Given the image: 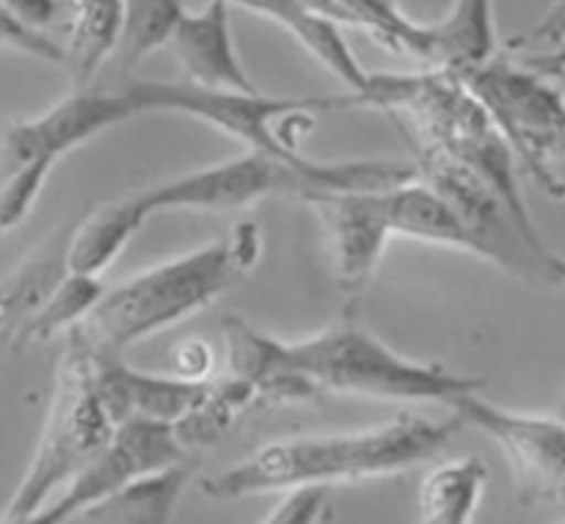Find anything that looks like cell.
I'll return each mask as SVG.
<instances>
[{
  "instance_id": "1",
  "label": "cell",
  "mask_w": 565,
  "mask_h": 524,
  "mask_svg": "<svg viewBox=\"0 0 565 524\" xmlns=\"http://www.w3.org/2000/svg\"><path fill=\"white\" fill-rule=\"evenodd\" d=\"M230 373L259 381L290 373L315 386L320 397H379V400L452 403L486 389V378L456 375L441 364L414 362L392 351L356 320L345 318L301 342H281L241 318L224 320Z\"/></svg>"
},
{
  "instance_id": "2",
  "label": "cell",
  "mask_w": 565,
  "mask_h": 524,
  "mask_svg": "<svg viewBox=\"0 0 565 524\" xmlns=\"http://www.w3.org/2000/svg\"><path fill=\"white\" fill-rule=\"evenodd\" d=\"M463 428L461 417L436 419L397 414L379 428L353 434L296 436L263 447L254 456L202 478L210 500L230 502L257 494H281L296 485H334L406 472L439 456Z\"/></svg>"
},
{
  "instance_id": "3",
  "label": "cell",
  "mask_w": 565,
  "mask_h": 524,
  "mask_svg": "<svg viewBox=\"0 0 565 524\" xmlns=\"http://www.w3.org/2000/svg\"><path fill=\"white\" fill-rule=\"evenodd\" d=\"M259 252V226L243 221L221 240L180 254L105 290L77 329L94 347L125 351L210 307L254 268Z\"/></svg>"
},
{
  "instance_id": "4",
  "label": "cell",
  "mask_w": 565,
  "mask_h": 524,
  "mask_svg": "<svg viewBox=\"0 0 565 524\" xmlns=\"http://www.w3.org/2000/svg\"><path fill=\"white\" fill-rule=\"evenodd\" d=\"M417 177L397 160H331L315 163L301 154H270L248 149L241 158L188 171L174 180L130 193L143 218L166 210H237L265 196H298L309 191L390 188Z\"/></svg>"
},
{
  "instance_id": "5",
  "label": "cell",
  "mask_w": 565,
  "mask_h": 524,
  "mask_svg": "<svg viewBox=\"0 0 565 524\" xmlns=\"http://www.w3.org/2000/svg\"><path fill=\"white\" fill-rule=\"evenodd\" d=\"M114 428L116 423L94 386L92 347L75 325L66 331L42 439L0 522H33V516L108 445Z\"/></svg>"
},
{
  "instance_id": "6",
  "label": "cell",
  "mask_w": 565,
  "mask_h": 524,
  "mask_svg": "<svg viewBox=\"0 0 565 524\" xmlns=\"http://www.w3.org/2000/svg\"><path fill=\"white\" fill-rule=\"evenodd\" d=\"M414 169L419 180L428 182L461 221L472 248L469 254L500 265L502 270L530 285H565V257L552 252L539 232L527 229L508 207L505 199L469 165L447 154L445 149L417 143Z\"/></svg>"
},
{
  "instance_id": "7",
  "label": "cell",
  "mask_w": 565,
  "mask_h": 524,
  "mask_svg": "<svg viewBox=\"0 0 565 524\" xmlns=\"http://www.w3.org/2000/svg\"><path fill=\"white\" fill-rule=\"evenodd\" d=\"M458 77L489 110L541 191L565 199V182L555 171L565 136V97L552 77L522 61H511L505 53L491 55L486 64Z\"/></svg>"
},
{
  "instance_id": "8",
  "label": "cell",
  "mask_w": 565,
  "mask_h": 524,
  "mask_svg": "<svg viewBox=\"0 0 565 524\" xmlns=\"http://www.w3.org/2000/svg\"><path fill=\"white\" fill-rule=\"evenodd\" d=\"M141 114L174 110L196 116L230 136L241 138L248 149L270 154H298L292 136L276 130V121L296 114H320V110L345 108V97H270L263 92H230V88H204L196 83H130Z\"/></svg>"
},
{
  "instance_id": "9",
  "label": "cell",
  "mask_w": 565,
  "mask_h": 524,
  "mask_svg": "<svg viewBox=\"0 0 565 524\" xmlns=\"http://www.w3.org/2000/svg\"><path fill=\"white\" fill-rule=\"evenodd\" d=\"M188 461V447L174 425L149 417H130L114 428L108 445L33 516L39 524H61L86 516L143 474Z\"/></svg>"
},
{
  "instance_id": "10",
  "label": "cell",
  "mask_w": 565,
  "mask_h": 524,
  "mask_svg": "<svg viewBox=\"0 0 565 524\" xmlns=\"http://www.w3.org/2000/svg\"><path fill=\"white\" fill-rule=\"evenodd\" d=\"M463 425L483 430L505 452L519 485V500L565 502V419L533 417L508 411L486 403L480 392L463 395L452 403Z\"/></svg>"
},
{
  "instance_id": "11",
  "label": "cell",
  "mask_w": 565,
  "mask_h": 524,
  "mask_svg": "<svg viewBox=\"0 0 565 524\" xmlns=\"http://www.w3.org/2000/svg\"><path fill=\"white\" fill-rule=\"evenodd\" d=\"M301 199L318 213L329 232L340 285L345 290H359L367 285L392 237L384 188L309 191Z\"/></svg>"
},
{
  "instance_id": "12",
  "label": "cell",
  "mask_w": 565,
  "mask_h": 524,
  "mask_svg": "<svg viewBox=\"0 0 565 524\" xmlns=\"http://www.w3.org/2000/svg\"><path fill=\"white\" fill-rule=\"evenodd\" d=\"M230 0H207L196 14H182L166 50L174 55L188 83L230 92H259L243 69L230 25Z\"/></svg>"
},
{
  "instance_id": "13",
  "label": "cell",
  "mask_w": 565,
  "mask_h": 524,
  "mask_svg": "<svg viewBox=\"0 0 565 524\" xmlns=\"http://www.w3.org/2000/svg\"><path fill=\"white\" fill-rule=\"evenodd\" d=\"M230 3H237L254 14L285 25L326 69L334 72L351 88V94L367 86L370 72L359 64V58L342 39V22H337L326 11L315 9L309 0H230Z\"/></svg>"
},
{
  "instance_id": "14",
  "label": "cell",
  "mask_w": 565,
  "mask_h": 524,
  "mask_svg": "<svg viewBox=\"0 0 565 524\" xmlns=\"http://www.w3.org/2000/svg\"><path fill=\"white\" fill-rule=\"evenodd\" d=\"M143 224H147V218L130 196L97 204L66 237V270L99 276L125 252L127 243L136 237V232Z\"/></svg>"
},
{
  "instance_id": "15",
  "label": "cell",
  "mask_w": 565,
  "mask_h": 524,
  "mask_svg": "<svg viewBox=\"0 0 565 524\" xmlns=\"http://www.w3.org/2000/svg\"><path fill=\"white\" fill-rule=\"evenodd\" d=\"M384 202L392 235L434 243V246H450L458 252H472L467 232H463L461 221L456 218L450 204L419 177L384 188Z\"/></svg>"
},
{
  "instance_id": "16",
  "label": "cell",
  "mask_w": 565,
  "mask_h": 524,
  "mask_svg": "<svg viewBox=\"0 0 565 524\" xmlns=\"http://www.w3.org/2000/svg\"><path fill=\"white\" fill-rule=\"evenodd\" d=\"M486 480H489V467L478 456L439 463L419 483V518L425 524L475 522V513L483 500Z\"/></svg>"
},
{
  "instance_id": "17",
  "label": "cell",
  "mask_w": 565,
  "mask_h": 524,
  "mask_svg": "<svg viewBox=\"0 0 565 524\" xmlns=\"http://www.w3.org/2000/svg\"><path fill=\"white\" fill-rule=\"evenodd\" d=\"M125 20V0H72V25L64 47V66L72 86L86 88L103 61L116 53Z\"/></svg>"
},
{
  "instance_id": "18",
  "label": "cell",
  "mask_w": 565,
  "mask_h": 524,
  "mask_svg": "<svg viewBox=\"0 0 565 524\" xmlns=\"http://www.w3.org/2000/svg\"><path fill=\"white\" fill-rule=\"evenodd\" d=\"M434 66L463 75L497 55L494 0H456L445 20L434 22Z\"/></svg>"
},
{
  "instance_id": "19",
  "label": "cell",
  "mask_w": 565,
  "mask_h": 524,
  "mask_svg": "<svg viewBox=\"0 0 565 524\" xmlns=\"http://www.w3.org/2000/svg\"><path fill=\"white\" fill-rule=\"evenodd\" d=\"M259 403L263 400H259L257 384L243 375L230 373L218 381L207 378L202 397L177 419L174 430L188 450L210 447L235 425L243 411L259 406Z\"/></svg>"
},
{
  "instance_id": "20",
  "label": "cell",
  "mask_w": 565,
  "mask_h": 524,
  "mask_svg": "<svg viewBox=\"0 0 565 524\" xmlns=\"http://www.w3.org/2000/svg\"><path fill=\"white\" fill-rule=\"evenodd\" d=\"M105 287L99 285V276L92 274H75L66 270L50 296L22 320L14 329V347H25L31 342H44L55 336L58 331L75 329L77 323L86 320V314L97 307L103 298Z\"/></svg>"
},
{
  "instance_id": "21",
  "label": "cell",
  "mask_w": 565,
  "mask_h": 524,
  "mask_svg": "<svg viewBox=\"0 0 565 524\" xmlns=\"http://www.w3.org/2000/svg\"><path fill=\"white\" fill-rule=\"evenodd\" d=\"M188 478H191L188 461L174 463V467H166L160 472L132 480L119 494L105 500L94 511H119V518H127V522H169Z\"/></svg>"
},
{
  "instance_id": "22",
  "label": "cell",
  "mask_w": 565,
  "mask_h": 524,
  "mask_svg": "<svg viewBox=\"0 0 565 524\" xmlns=\"http://www.w3.org/2000/svg\"><path fill=\"white\" fill-rule=\"evenodd\" d=\"M125 384L130 417H149L174 425L202 397L207 381H185L180 375H147L127 364Z\"/></svg>"
},
{
  "instance_id": "23",
  "label": "cell",
  "mask_w": 565,
  "mask_h": 524,
  "mask_svg": "<svg viewBox=\"0 0 565 524\" xmlns=\"http://www.w3.org/2000/svg\"><path fill=\"white\" fill-rule=\"evenodd\" d=\"M182 14L185 9L180 0H125V20L116 44L121 66L138 64L158 47H166Z\"/></svg>"
},
{
  "instance_id": "24",
  "label": "cell",
  "mask_w": 565,
  "mask_h": 524,
  "mask_svg": "<svg viewBox=\"0 0 565 524\" xmlns=\"http://www.w3.org/2000/svg\"><path fill=\"white\" fill-rule=\"evenodd\" d=\"M329 485H296L281 491V502L268 513L265 524H315L323 522Z\"/></svg>"
},
{
  "instance_id": "25",
  "label": "cell",
  "mask_w": 565,
  "mask_h": 524,
  "mask_svg": "<svg viewBox=\"0 0 565 524\" xmlns=\"http://www.w3.org/2000/svg\"><path fill=\"white\" fill-rule=\"evenodd\" d=\"M0 44L9 50H17V53L33 55L39 61H47V64L64 66V47L55 44L50 36H44V31L22 25L3 6H0Z\"/></svg>"
},
{
  "instance_id": "26",
  "label": "cell",
  "mask_w": 565,
  "mask_h": 524,
  "mask_svg": "<svg viewBox=\"0 0 565 524\" xmlns=\"http://www.w3.org/2000/svg\"><path fill=\"white\" fill-rule=\"evenodd\" d=\"M565 44V0H555L544 17L530 28L527 33L511 42V50H530V53H546Z\"/></svg>"
},
{
  "instance_id": "27",
  "label": "cell",
  "mask_w": 565,
  "mask_h": 524,
  "mask_svg": "<svg viewBox=\"0 0 565 524\" xmlns=\"http://www.w3.org/2000/svg\"><path fill=\"white\" fill-rule=\"evenodd\" d=\"M213 364V347L204 340H185L171 351V370L185 381H207Z\"/></svg>"
},
{
  "instance_id": "28",
  "label": "cell",
  "mask_w": 565,
  "mask_h": 524,
  "mask_svg": "<svg viewBox=\"0 0 565 524\" xmlns=\"http://www.w3.org/2000/svg\"><path fill=\"white\" fill-rule=\"evenodd\" d=\"M0 6L14 20H20L22 25L36 28V31H44L55 20V11H58L55 0H0Z\"/></svg>"
},
{
  "instance_id": "29",
  "label": "cell",
  "mask_w": 565,
  "mask_h": 524,
  "mask_svg": "<svg viewBox=\"0 0 565 524\" xmlns=\"http://www.w3.org/2000/svg\"><path fill=\"white\" fill-rule=\"evenodd\" d=\"M522 64L533 66L535 72H541L546 77H561L565 75V44L555 50H546V53L522 55Z\"/></svg>"
},
{
  "instance_id": "30",
  "label": "cell",
  "mask_w": 565,
  "mask_h": 524,
  "mask_svg": "<svg viewBox=\"0 0 565 524\" xmlns=\"http://www.w3.org/2000/svg\"><path fill=\"white\" fill-rule=\"evenodd\" d=\"M6 329V298H3V290H0V331Z\"/></svg>"
},
{
  "instance_id": "31",
  "label": "cell",
  "mask_w": 565,
  "mask_h": 524,
  "mask_svg": "<svg viewBox=\"0 0 565 524\" xmlns=\"http://www.w3.org/2000/svg\"><path fill=\"white\" fill-rule=\"evenodd\" d=\"M557 417H561V419H565V395H563L561 406H557Z\"/></svg>"
},
{
  "instance_id": "32",
  "label": "cell",
  "mask_w": 565,
  "mask_h": 524,
  "mask_svg": "<svg viewBox=\"0 0 565 524\" xmlns=\"http://www.w3.org/2000/svg\"><path fill=\"white\" fill-rule=\"evenodd\" d=\"M561 160H565V136H563V149H561Z\"/></svg>"
},
{
  "instance_id": "33",
  "label": "cell",
  "mask_w": 565,
  "mask_h": 524,
  "mask_svg": "<svg viewBox=\"0 0 565 524\" xmlns=\"http://www.w3.org/2000/svg\"><path fill=\"white\" fill-rule=\"evenodd\" d=\"M408 3H425V0H408Z\"/></svg>"
}]
</instances>
